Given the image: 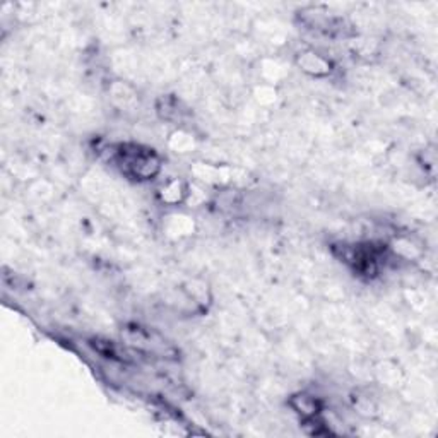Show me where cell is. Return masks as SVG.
Returning a JSON list of instances; mask_svg holds the SVG:
<instances>
[{
    "instance_id": "cell-1",
    "label": "cell",
    "mask_w": 438,
    "mask_h": 438,
    "mask_svg": "<svg viewBox=\"0 0 438 438\" xmlns=\"http://www.w3.org/2000/svg\"><path fill=\"white\" fill-rule=\"evenodd\" d=\"M120 164L125 173L137 180H147L159 171L158 156L141 146H122Z\"/></svg>"
},
{
    "instance_id": "cell-2",
    "label": "cell",
    "mask_w": 438,
    "mask_h": 438,
    "mask_svg": "<svg viewBox=\"0 0 438 438\" xmlns=\"http://www.w3.org/2000/svg\"><path fill=\"white\" fill-rule=\"evenodd\" d=\"M298 399L301 401L300 406H298V410H300V412H303V415L314 416L315 412L319 411V406H317V402H315V399L309 397V395H298Z\"/></svg>"
}]
</instances>
